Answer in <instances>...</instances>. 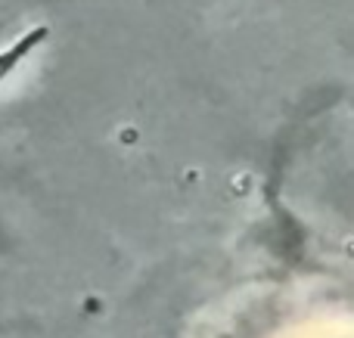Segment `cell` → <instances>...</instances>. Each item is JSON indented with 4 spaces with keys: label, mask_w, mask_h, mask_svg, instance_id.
Masks as SVG:
<instances>
[{
    "label": "cell",
    "mask_w": 354,
    "mask_h": 338,
    "mask_svg": "<svg viewBox=\"0 0 354 338\" xmlns=\"http://www.w3.org/2000/svg\"><path fill=\"white\" fill-rule=\"evenodd\" d=\"M44 37H47V28H44V25H41V28L28 31V34H25L22 41H19L16 47L10 50V53H0V78H6V74H10L12 68L19 66V59H25V56H28L31 50H35L37 43L44 41Z\"/></svg>",
    "instance_id": "6da1fadb"
}]
</instances>
